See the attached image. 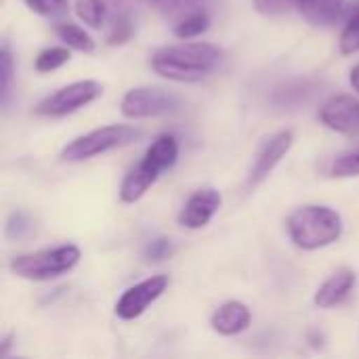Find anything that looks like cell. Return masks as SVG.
I'll list each match as a JSON object with an SVG mask.
<instances>
[{
    "label": "cell",
    "instance_id": "obj_1",
    "mask_svg": "<svg viewBox=\"0 0 359 359\" xmlns=\"http://www.w3.org/2000/svg\"><path fill=\"white\" fill-rule=\"evenodd\" d=\"M223 50L210 42H183L162 46L151 55V69L172 82H200L221 63Z\"/></svg>",
    "mask_w": 359,
    "mask_h": 359
},
{
    "label": "cell",
    "instance_id": "obj_2",
    "mask_svg": "<svg viewBox=\"0 0 359 359\" xmlns=\"http://www.w3.org/2000/svg\"><path fill=\"white\" fill-rule=\"evenodd\" d=\"M290 240L303 250H320L334 244L343 233V219L328 206H301L286 221Z\"/></svg>",
    "mask_w": 359,
    "mask_h": 359
},
{
    "label": "cell",
    "instance_id": "obj_3",
    "mask_svg": "<svg viewBox=\"0 0 359 359\" xmlns=\"http://www.w3.org/2000/svg\"><path fill=\"white\" fill-rule=\"evenodd\" d=\"M80 257L82 255H80L78 246L63 244V246H55V248L36 250L29 255H19L11 261L8 269L23 280L48 282V280L69 273L78 265Z\"/></svg>",
    "mask_w": 359,
    "mask_h": 359
},
{
    "label": "cell",
    "instance_id": "obj_4",
    "mask_svg": "<svg viewBox=\"0 0 359 359\" xmlns=\"http://www.w3.org/2000/svg\"><path fill=\"white\" fill-rule=\"evenodd\" d=\"M141 133L135 126L128 124H107L101 128H95L82 137H76L74 141H69L63 151H61V160L63 162H82V160H90L95 156L107 154L111 149L124 147L128 143H133Z\"/></svg>",
    "mask_w": 359,
    "mask_h": 359
},
{
    "label": "cell",
    "instance_id": "obj_5",
    "mask_svg": "<svg viewBox=\"0 0 359 359\" xmlns=\"http://www.w3.org/2000/svg\"><path fill=\"white\" fill-rule=\"evenodd\" d=\"M101 93H103V86L95 80L72 82V84L55 90L53 95L44 97L36 105V114L44 116V118H63V116H69V114L86 107L97 97H101Z\"/></svg>",
    "mask_w": 359,
    "mask_h": 359
},
{
    "label": "cell",
    "instance_id": "obj_6",
    "mask_svg": "<svg viewBox=\"0 0 359 359\" xmlns=\"http://www.w3.org/2000/svg\"><path fill=\"white\" fill-rule=\"evenodd\" d=\"M179 107H181L179 97L164 88H158V86L130 88L122 97V103H120L122 116H126L130 120L168 116V114H175Z\"/></svg>",
    "mask_w": 359,
    "mask_h": 359
},
{
    "label": "cell",
    "instance_id": "obj_7",
    "mask_svg": "<svg viewBox=\"0 0 359 359\" xmlns=\"http://www.w3.org/2000/svg\"><path fill=\"white\" fill-rule=\"evenodd\" d=\"M168 286L166 276H151L122 292V297L116 303V316L120 320H137L147 311V307L162 297V292Z\"/></svg>",
    "mask_w": 359,
    "mask_h": 359
},
{
    "label": "cell",
    "instance_id": "obj_8",
    "mask_svg": "<svg viewBox=\"0 0 359 359\" xmlns=\"http://www.w3.org/2000/svg\"><path fill=\"white\" fill-rule=\"evenodd\" d=\"M294 143V133L292 130H280L276 135H271L261 149L257 151L255 164L250 168V175L246 179V189H257L271 172L273 168L282 162V158H286V154L290 151Z\"/></svg>",
    "mask_w": 359,
    "mask_h": 359
},
{
    "label": "cell",
    "instance_id": "obj_9",
    "mask_svg": "<svg viewBox=\"0 0 359 359\" xmlns=\"http://www.w3.org/2000/svg\"><path fill=\"white\" fill-rule=\"evenodd\" d=\"M320 122L341 135L359 137V99L351 95H334L320 107Z\"/></svg>",
    "mask_w": 359,
    "mask_h": 359
},
{
    "label": "cell",
    "instance_id": "obj_10",
    "mask_svg": "<svg viewBox=\"0 0 359 359\" xmlns=\"http://www.w3.org/2000/svg\"><path fill=\"white\" fill-rule=\"evenodd\" d=\"M221 208V194L212 187L198 189L179 212V225L185 229H202Z\"/></svg>",
    "mask_w": 359,
    "mask_h": 359
},
{
    "label": "cell",
    "instance_id": "obj_11",
    "mask_svg": "<svg viewBox=\"0 0 359 359\" xmlns=\"http://www.w3.org/2000/svg\"><path fill=\"white\" fill-rule=\"evenodd\" d=\"M250 309L240 301L223 303L210 318V326L221 337H236L250 326Z\"/></svg>",
    "mask_w": 359,
    "mask_h": 359
},
{
    "label": "cell",
    "instance_id": "obj_12",
    "mask_svg": "<svg viewBox=\"0 0 359 359\" xmlns=\"http://www.w3.org/2000/svg\"><path fill=\"white\" fill-rule=\"evenodd\" d=\"M355 286V271L353 269H339L334 271L316 292V305L322 309H332L337 305H341L353 290Z\"/></svg>",
    "mask_w": 359,
    "mask_h": 359
},
{
    "label": "cell",
    "instance_id": "obj_13",
    "mask_svg": "<svg viewBox=\"0 0 359 359\" xmlns=\"http://www.w3.org/2000/svg\"><path fill=\"white\" fill-rule=\"evenodd\" d=\"M158 177H160V172L156 170V168H151L147 162H139L137 166H133L130 170H128V175L124 177V181H122V185H120V200L124 202V204H135V202H139L145 194H147V189L158 181Z\"/></svg>",
    "mask_w": 359,
    "mask_h": 359
},
{
    "label": "cell",
    "instance_id": "obj_14",
    "mask_svg": "<svg viewBox=\"0 0 359 359\" xmlns=\"http://www.w3.org/2000/svg\"><path fill=\"white\" fill-rule=\"evenodd\" d=\"M345 6V0H297L299 13L311 25H332Z\"/></svg>",
    "mask_w": 359,
    "mask_h": 359
},
{
    "label": "cell",
    "instance_id": "obj_15",
    "mask_svg": "<svg viewBox=\"0 0 359 359\" xmlns=\"http://www.w3.org/2000/svg\"><path fill=\"white\" fill-rule=\"evenodd\" d=\"M179 158V141L175 135H160L145 151L143 156V162H147L151 168H156L158 172L166 170V168H172L175 162Z\"/></svg>",
    "mask_w": 359,
    "mask_h": 359
},
{
    "label": "cell",
    "instance_id": "obj_16",
    "mask_svg": "<svg viewBox=\"0 0 359 359\" xmlns=\"http://www.w3.org/2000/svg\"><path fill=\"white\" fill-rule=\"evenodd\" d=\"M147 4L160 13L166 19H172L175 23L185 19L187 15H194L198 11H204L206 0H147Z\"/></svg>",
    "mask_w": 359,
    "mask_h": 359
},
{
    "label": "cell",
    "instance_id": "obj_17",
    "mask_svg": "<svg viewBox=\"0 0 359 359\" xmlns=\"http://www.w3.org/2000/svg\"><path fill=\"white\" fill-rule=\"evenodd\" d=\"M55 34L59 36V40L65 46H69L74 50H82V53H93L95 50V40L90 38V34L84 27L76 25V23H69V21L57 23Z\"/></svg>",
    "mask_w": 359,
    "mask_h": 359
},
{
    "label": "cell",
    "instance_id": "obj_18",
    "mask_svg": "<svg viewBox=\"0 0 359 359\" xmlns=\"http://www.w3.org/2000/svg\"><path fill=\"white\" fill-rule=\"evenodd\" d=\"M74 8H76V15L80 17V21H84L90 27H101L109 15L107 0H76Z\"/></svg>",
    "mask_w": 359,
    "mask_h": 359
},
{
    "label": "cell",
    "instance_id": "obj_19",
    "mask_svg": "<svg viewBox=\"0 0 359 359\" xmlns=\"http://www.w3.org/2000/svg\"><path fill=\"white\" fill-rule=\"evenodd\" d=\"M328 177H334V179L359 177V147L334 156L328 164Z\"/></svg>",
    "mask_w": 359,
    "mask_h": 359
},
{
    "label": "cell",
    "instance_id": "obj_20",
    "mask_svg": "<svg viewBox=\"0 0 359 359\" xmlns=\"http://www.w3.org/2000/svg\"><path fill=\"white\" fill-rule=\"evenodd\" d=\"M210 27V17L206 11H198L194 15H187L185 19L175 23V36L181 40H191L202 36Z\"/></svg>",
    "mask_w": 359,
    "mask_h": 359
},
{
    "label": "cell",
    "instance_id": "obj_21",
    "mask_svg": "<svg viewBox=\"0 0 359 359\" xmlns=\"http://www.w3.org/2000/svg\"><path fill=\"white\" fill-rule=\"evenodd\" d=\"M135 23H133V13H116L109 23L107 32V44L109 46H120L126 44L133 38Z\"/></svg>",
    "mask_w": 359,
    "mask_h": 359
},
{
    "label": "cell",
    "instance_id": "obj_22",
    "mask_svg": "<svg viewBox=\"0 0 359 359\" xmlns=\"http://www.w3.org/2000/svg\"><path fill=\"white\" fill-rule=\"evenodd\" d=\"M67 61H69V46H48L36 55L34 67H36V72L46 74V72L59 69Z\"/></svg>",
    "mask_w": 359,
    "mask_h": 359
},
{
    "label": "cell",
    "instance_id": "obj_23",
    "mask_svg": "<svg viewBox=\"0 0 359 359\" xmlns=\"http://www.w3.org/2000/svg\"><path fill=\"white\" fill-rule=\"evenodd\" d=\"M351 6H353V15L345 23V27L341 32V40H339V48L343 55L359 53V0L353 2Z\"/></svg>",
    "mask_w": 359,
    "mask_h": 359
},
{
    "label": "cell",
    "instance_id": "obj_24",
    "mask_svg": "<svg viewBox=\"0 0 359 359\" xmlns=\"http://www.w3.org/2000/svg\"><path fill=\"white\" fill-rule=\"evenodd\" d=\"M4 231H6V238H11V240H23L34 231V221L27 212L15 210L8 215Z\"/></svg>",
    "mask_w": 359,
    "mask_h": 359
},
{
    "label": "cell",
    "instance_id": "obj_25",
    "mask_svg": "<svg viewBox=\"0 0 359 359\" xmlns=\"http://www.w3.org/2000/svg\"><path fill=\"white\" fill-rule=\"evenodd\" d=\"M0 72H2V86H0V93H2V105L8 103V97H11V84H13V55H11V48L4 44L2 50H0Z\"/></svg>",
    "mask_w": 359,
    "mask_h": 359
},
{
    "label": "cell",
    "instance_id": "obj_26",
    "mask_svg": "<svg viewBox=\"0 0 359 359\" xmlns=\"http://www.w3.org/2000/svg\"><path fill=\"white\" fill-rule=\"evenodd\" d=\"M172 252H175V248H172V242H170V240H166V238H156V240H151V242L145 246L143 257H145V261H149V263H160V261L170 259Z\"/></svg>",
    "mask_w": 359,
    "mask_h": 359
},
{
    "label": "cell",
    "instance_id": "obj_27",
    "mask_svg": "<svg viewBox=\"0 0 359 359\" xmlns=\"http://www.w3.org/2000/svg\"><path fill=\"white\" fill-rule=\"evenodd\" d=\"M29 11L42 17H57L67 11L69 0H23Z\"/></svg>",
    "mask_w": 359,
    "mask_h": 359
},
{
    "label": "cell",
    "instance_id": "obj_28",
    "mask_svg": "<svg viewBox=\"0 0 359 359\" xmlns=\"http://www.w3.org/2000/svg\"><path fill=\"white\" fill-rule=\"evenodd\" d=\"M297 6V0H255L257 13L265 17H280L290 13Z\"/></svg>",
    "mask_w": 359,
    "mask_h": 359
},
{
    "label": "cell",
    "instance_id": "obj_29",
    "mask_svg": "<svg viewBox=\"0 0 359 359\" xmlns=\"http://www.w3.org/2000/svg\"><path fill=\"white\" fill-rule=\"evenodd\" d=\"M349 80H351V86H353V90L359 93V63L351 69V76H349Z\"/></svg>",
    "mask_w": 359,
    "mask_h": 359
},
{
    "label": "cell",
    "instance_id": "obj_30",
    "mask_svg": "<svg viewBox=\"0 0 359 359\" xmlns=\"http://www.w3.org/2000/svg\"><path fill=\"white\" fill-rule=\"evenodd\" d=\"M11 339H13V334H8L4 341H2V349H0V355L2 358H6V353H8V347H11Z\"/></svg>",
    "mask_w": 359,
    "mask_h": 359
}]
</instances>
